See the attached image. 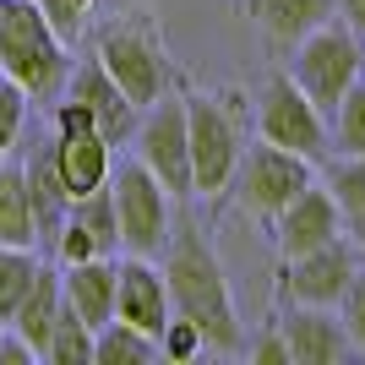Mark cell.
Listing matches in <instances>:
<instances>
[{"label": "cell", "mask_w": 365, "mask_h": 365, "mask_svg": "<svg viewBox=\"0 0 365 365\" xmlns=\"http://www.w3.org/2000/svg\"><path fill=\"white\" fill-rule=\"evenodd\" d=\"M169 262H164V284H169V311H180L191 327L202 333L207 354H240L245 349V327L240 311H235V294H229L224 262L197 229H180L169 235Z\"/></svg>", "instance_id": "obj_1"}, {"label": "cell", "mask_w": 365, "mask_h": 365, "mask_svg": "<svg viewBox=\"0 0 365 365\" xmlns=\"http://www.w3.org/2000/svg\"><path fill=\"white\" fill-rule=\"evenodd\" d=\"M0 76L28 93V104H55L71 76V44L44 22L38 0H0Z\"/></svg>", "instance_id": "obj_2"}, {"label": "cell", "mask_w": 365, "mask_h": 365, "mask_svg": "<svg viewBox=\"0 0 365 365\" xmlns=\"http://www.w3.org/2000/svg\"><path fill=\"white\" fill-rule=\"evenodd\" d=\"M185 98V142H191V191L218 197L245 153V104L235 93H180Z\"/></svg>", "instance_id": "obj_3"}, {"label": "cell", "mask_w": 365, "mask_h": 365, "mask_svg": "<svg viewBox=\"0 0 365 365\" xmlns=\"http://www.w3.org/2000/svg\"><path fill=\"white\" fill-rule=\"evenodd\" d=\"M93 61L120 82V93L137 109H148L153 98H164V93L175 88V61H169L164 38L153 33L148 16H120V22H109V28L98 33V44H93Z\"/></svg>", "instance_id": "obj_4"}, {"label": "cell", "mask_w": 365, "mask_h": 365, "mask_svg": "<svg viewBox=\"0 0 365 365\" xmlns=\"http://www.w3.org/2000/svg\"><path fill=\"white\" fill-rule=\"evenodd\" d=\"M284 71L305 88V98H311L322 115H333V104L349 93V82H360V76H365L360 33H349L344 22H333V16H327L322 28H311L300 44L289 49Z\"/></svg>", "instance_id": "obj_5"}, {"label": "cell", "mask_w": 365, "mask_h": 365, "mask_svg": "<svg viewBox=\"0 0 365 365\" xmlns=\"http://www.w3.org/2000/svg\"><path fill=\"white\" fill-rule=\"evenodd\" d=\"M311 180H317V164H311V158H300V153L273 148V142L257 137V148H245L240 164H235V175H229V191H235V202H240L245 218L273 224L278 207L294 202Z\"/></svg>", "instance_id": "obj_6"}, {"label": "cell", "mask_w": 365, "mask_h": 365, "mask_svg": "<svg viewBox=\"0 0 365 365\" xmlns=\"http://www.w3.org/2000/svg\"><path fill=\"white\" fill-rule=\"evenodd\" d=\"M257 137L273 142V148H289L311 164H322L333 153V131H327V115H322L305 88L289 71H273L257 93Z\"/></svg>", "instance_id": "obj_7"}, {"label": "cell", "mask_w": 365, "mask_h": 365, "mask_svg": "<svg viewBox=\"0 0 365 365\" xmlns=\"http://www.w3.org/2000/svg\"><path fill=\"white\" fill-rule=\"evenodd\" d=\"M109 202H115V224H120V251L131 257H158L169 245V191L153 180L137 158H115L109 169Z\"/></svg>", "instance_id": "obj_8"}, {"label": "cell", "mask_w": 365, "mask_h": 365, "mask_svg": "<svg viewBox=\"0 0 365 365\" xmlns=\"http://www.w3.org/2000/svg\"><path fill=\"white\" fill-rule=\"evenodd\" d=\"M131 142H137V164L148 169L153 180L164 185L169 197H197L191 191V142H185V98L175 88L164 93V98H153L148 109H142L137 131H131Z\"/></svg>", "instance_id": "obj_9"}, {"label": "cell", "mask_w": 365, "mask_h": 365, "mask_svg": "<svg viewBox=\"0 0 365 365\" xmlns=\"http://www.w3.org/2000/svg\"><path fill=\"white\" fill-rule=\"evenodd\" d=\"M66 98H76V104L88 109V120H93V131L109 142V148L120 153V148H131V131H137V120H142V109L131 104L120 93V82L104 71V66L93 61H71V76H66Z\"/></svg>", "instance_id": "obj_10"}, {"label": "cell", "mask_w": 365, "mask_h": 365, "mask_svg": "<svg viewBox=\"0 0 365 365\" xmlns=\"http://www.w3.org/2000/svg\"><path fill=\"white\" fill-rule=\"evenodd\" d=\"M354 273H360V257H354V245L338 235V240L317 245V251L284 257V300L289 305H338Z\"/></svg>", "instance_id": "obj_11"}, {"label": "cell", "mask_w": 365, "mask_h": 365, "mask_svg": "<svg viewBox=\"0 0 365 365\" xmlns=\"http://www.w3.org/2000/svg\"><path fill=\"white\" fill-rule=\"evenodd\" d=\"M344 235V213H338V202L327 197V185L311 180L294 202H284L273 218V245L278 257H300V251H317V245L338 240Z\"/></svg>", "instance_id": "obj_12"}, {"label": "cell", "mask_w": 365, "mask_h": 365, "mask_svg": "<svg viewBox=\"0 0 365 365\" xmlns=\"http://www.w3.org/2000/svg\"><path fill=\"white\" fill-rule=\"evenodd\" d=\"M115 322H131L153 338L169 322V284L153 257H131V251L120 257V267H115Z\"/></svg>", "instance_id": "obj_13"}, {"label": "cell", "mask_w": 365, "mask_h": 365, "mask_svg": "<svg viewBox=\"0 0 365 365\" xmlns=\"http://www.w3.org/2000/svg\"><path fill=\"white\" fill-rule=\"evenodd\" d=\"M289 365H338L349 360V333L338 322L333 305H289V317H278Z\"/></svg>", "instance_id": "obj_14"}, {"label": "cell", "mask_w": 365, "mask_h": 365, "mask_svg": "<svg viewBox=\"0 0 365 365\" xmlns=\"http://www.w3.org/2000/svg\"><path fill=\"white\" fill-rule=\"evenodd\" d=\"M49 158H55V175H61V185L71 191V202L98 191V185L109 180V169H115V148H109L93 125L55 131V137H49Z\"/></svg>", "instance_id": "obj_15"}, {"label": "cell", "mask_w": 365, "mask_h": 365, "mask_svg": "<svg viewBox=\"0 0 365 365\" xmlns=\"http://www.w3.org/2000/svg\"><path fill=\"white\" fill-rule=\"evenodd\" d=\"M115 267H120V257H88V262H66L61 267V300L93 333L115 317Z\"/></svg>", "instance_id": "obj_16"}, {"label": "cell", "mask_w": 365, "mask_h": 365, "mask_svg": "<svg viewBox=\"0 0 365 365\" xmlns=\"http://www.w3.org/2000/svg\"><path fill=\"white\" fill-rule=\"evenodd\" d=\"M251 16H257L262 38L278 49V55H289L311 28H322L333 11V0H251Z\"/></svg>", "instance_id": "obj_17"}, {"label": "cell", "mask_w": 365, "mask_h": 365, "mask_svg": "<svg viewBox=\"0 0 365 365\" xmlns=\"http://www.w3.org/2000/svg\"><path fill=\"white\" fill-rule=\"evenodd\" d=\"M61 267H44L38 262V273H33V289L22 294V305H16V317L6 322L11 333L28 338V349L44 360V344H49V327H55V317H61Z\"/></svg>", "instance_id": "obj_18"}, {"label": "cell", "mask_w": 365, "mask_h": 365, "mask_svg": "<svg viewBox=\"0 0 365 365\" xmlns=\"http://www.w3.org/2000/svg\"><path fill=\"white\" fill-rule=\"evenodd\" d=\"M22 180H28V207H33V229H38V245L55 240V229H61L66 207H71V191L61 185V175H55V158H49V148H38L22 164Z\"/></svg>", "instance_id": "obj_19"}, {"label": "cell", "mask_w": 365, "mask_h": 365, "mask_svg": "<svg viewBox=\"0 0 365 365\" xmlns=\"http://www.w3.org/2000/svg\"><path fill=\"white\" fill-rule=\"evenodd\" d=\"M0 245H33V251H38V229H33V207H28V180H22V164H11V153L0 158Z\"/></svg>", "instance_id": "obj_20"}, {"label": "cell", "mask_w": 365, "mask_h": 365, "mask_svg": "<svg viewBox=\"0 0 365 365\" xmlns=\"http://www.w3.org/2000/svg\"><path fill=\"white\" fill-rule=\"evenodd\" d=\"M153 360H158V338L131 327V322L109 317L93 333V365H153Z\"/></svg>", "instance_id": "obj_21"}, {"label": "cell", "mask_w": 365, "mask_h": 365, "mask_svg": "<svg viewBox=\"0 0 365 365\" xmlns=\"http://www.w3.org/2000/svg\"><path fill=\"white\" fill-rule=\"evenodd\" d=\"M66 218H71L82 235H88L104 257H120V224H115V202H109V180L98 185V191H88V197H76L71 207H66Z\"/></svg>", "instance_id": "obj_22"}, {"label": "cell", "mask_w": 365, "mask_h": 365, "mask_svg": "<svg viewBox=\"0 0 365 365\" xmlns=\"http://www.w3.org/2000/svg\"><path fill=\"white\" fill-rule=\"evenodd\" d=\"M317 169H322L317 180L327 185V197L338 202V213L365 207V153H327Z\"/></svg>", "instance_id": "obj_23"}, {"label": "cell", "mask_w": 365, "mask_h": 365, "mask_svg": "<svg viewBox=\"0 0 365 365\" xmlns=\"http://www.w3.org/2000/svg\"><path fill=\"white\" fill-rule=\"evenodd\" d=\"M33 273H38V251L33 245H0V327L16 317L22 294L33 289Z\"/></svg>", "instance_id": "obj_24"}, {"label": "cell", "mask_w": 365, "mask_h": 365, "mask_svg": "<svg viewBox=\"0 0 365 365\" xmlns=\"http://www.w3.org/2000/svg\"><path fill=\"white\" fill-rule=\"evenodd\" d=\"M44 360L49 365H93V327L76 317L71 305H61V317H55V327H49Z\"/></svg>", "instance_id": "obj_25"}, {"label": "cell", "mask_w": 365, "mask_h": 365, "mask_svg": "<svg viewBox=\"0 0 365 365\" xmlns=\"http://www.w3.org/2000/svg\"><path fill=\"white\" fill-rule=\"evenodd\" d=\"M327 131H333V153H365V76L349 82V93L333 104Z\"/></svg>", "instance_id": "obj_26"}, {"label": "cell", "mask_w": 365, "mask_h": 365, "mask_svg": "<svg viewBox=\"0 0 365 365\" xmlns=\"http://www.w3.org/2000/svg\"><path fill=\"white\" fill-rule=\"evenodd\" d=\"M197 354H207L202 333L180 317V311H169V322L158 327V360H197Z\"/></svg>", "instance_id": "obj_27"}, {"label": "cell", "mask_w": 365, "mask_h": 365, "mask_svg": "<svg viewBox=\"0 0 365 365\" xmlns=\"http://www.w3.org/2000/svg\"><path fill=\"white\" fill-rule=\"evenodd\" d=\"M28 109H33V104H28V93L16 88V82H6V76H0V158H6V153L22 142Z\"/></svg>", "instance_id": "obj_28"}, {"label": "cell", "mask_w": 365, "mask_h": 365, "mask_svg": "<svg viewBox=\"0 0 365 365\" xmlns=\"http://www.w3.org/2000/svg\"><path fill=\"white\" fill-rule=\"evenodd\" d=\"M38 11H44V22L61 33L66 44H76V38H82V22H88V11H93V0H38Z\"/></svg>", "instance_id": "obj_29"}, {"label": "cell", "mask_w": 365, "mask_h": 365, "mask_svg": "<svg viewBox=\"0 0 365 365\" xmlns=\"http://www.w3.org/2000/svg\"><path fill=\"white\" fill-rule=\"evenodd\" d=\"M333 311L344 322V333H349V349H365V273L349 278V289H344V300Z\"/></svg>", "instance_id": "obj_30"}, {"label": "cell", "mask_w": 365, "mask_h": 365, "mask_svg": "<svg viewBox=\"0 0 365 365\" xmlns=\"http://www.w3.org/2000/svg\"><path fill=\"white\" fill-rule=\"evenodd\" d=\"M0 365H38V354L28 349V338H22V333L0 327Z\"/></svg>", "instance_id": "obj_31"}, {"label": "cell", "mask_w": 365, "mask_h": 365, "mask_svg": "<svg viewBox=\"0 0 365 365\" xmlns=\"http://www.w3.org/2000/svg\"><path fill=\"white\" fill-rule=\"evenodd\" d=\"M251 354H257V360H273V365H289V349H284V333H278V322L257 338V344H251Z\"/></svg>", "instance_id": "obj_32"}, {"label": "cell", "mask_w": 365, "mask_h": 365, "mask_svg": "<svg viewBox=\"0 0 365 365\" xmlns=\"http://www.w3.org/2000/svg\"><path fill=\"white\" fill-rule=\"evenodd\" d=\"M333 11L344 16V28L365 38V0H333Z\"/></svg>", "instance_id": "obj_33"}, {"label": "cell", "mask_w": 365, "mask_h": 365, "mask_svg": "<svg viewBox=\"0 0 365 365\" xmlns=\"http://www.w3.org/2000/svg\"><path fill=\"white\" fill-rule=\"evenodd\" d=\"M344 240H349L354 251H365V207H354V213H344Z\"/></svg>", "instance_id": "obj_34"}, {"label": "cell", "mask_w": 365, "mask_h": 365, "mask_svg": "<svg viewBox=\"0 0 365 365\" xmlns=\"http://www.w3.org/2000/svg\"><path fill=\"white\" fill-rule=\"evenodd\" d=\"M360 55H365V44H360Z\"/></svg>", "instance_id": "obj_35"}]
</instances>
